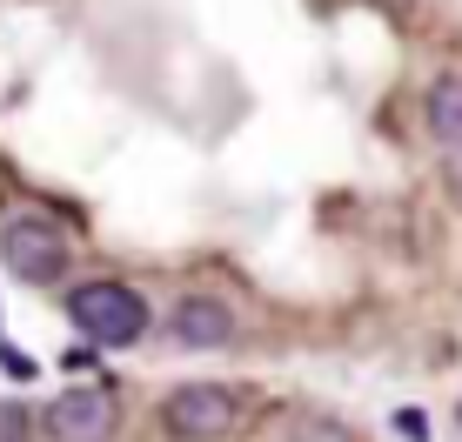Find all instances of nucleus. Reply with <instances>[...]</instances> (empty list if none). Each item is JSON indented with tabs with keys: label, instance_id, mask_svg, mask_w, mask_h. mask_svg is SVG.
Instances as JSON below:
<instances>
[{
	"label": "nucleus",
	"instance_id": "1",
	"mask_svg": "<svg viewBox=\"0 0 462 442\" xmlns=\"http://www.w3.org/2000/svg\"><path fill=\"white\" fill-rule=\"evenodd\" d=\"M68 315L101 349H134V342L148 336V302H141L127 281H81V289L68 295Z\"/></svg>",
	"mask_w": 462,
	"mask_h": 442
},
{
	"label": "nucleus",
	"instance_id": "2",
	"mask_svg": "<svg viewBox=\"0 0 462 442\" xmlns=\"http://www.w3.org/2000/svg\"><path fill=\"white\" fill-rule=\"evenodd\" d=\"M68 255H74L68 228L47 221V215H14L7 228H0V262L21 281H54L60 268H68Z\"/></svg>",
	"mask_w": 462,
	"mask_h": 442
},
{
	"label": "nucleus",
	"instance_id": "3",
	"mask_svg": "<svg viewBox=\"0 0 462 442\" xmlns=\"http://www.w3.org/2000/svg\"><path fill=\"white\" fill-rule=\"evenodd\" d=\"M162 422H168L174 442H221V436H235V422H242V402H235V389H221V382H181L168 396Z\"/></svg>",
	"mask_w": 462,
	"mask_h": 442
},
{
	"label": "nucleus",
	"instance_id": "4",
	"mask_svg": "<svg viewBox=\"0 0 462 442\" xmlns=\"http://www.w3.org/2000/svg\"><path fill=\"white\" fill-rule=\"evenodd\" d=\"M115 422H121V402H115L107 382L101 389H68V396L47 402V436L54 442H107Z\"/></svg>",
	"mask_w": 462,
	"mask_h": 442
},
{
	"label": "nucleus",
	"instance_id": "5",
	"mask_svg": "<svg viewBox=\"0 0 462 442\" xmlns=\"http://www.w3.org/2000/svg\"><path fill=\"white\" fill-rule=\"evenodd\" d=\"M174 342H181V349H228V342H235L228 302H215V295H188V302L174 308Z\"/></svg>",
	"mask_w": 462,
	"mask_h": 442
},
{
	"label": "nucleus",
	"instance_id": "6",
	"mask_svg": "<svg viewBox=\"0 0 462 442\" xmlns=\"http://www.w3.org/2000/svg\"><path fill=\"white\" fill-rule=\"evenodd\" d=\"M429 134L442 141V154H462V74H442L429 87Z\"/></svg>",
	"mask_w": 462,
	"mask_h": 442
},
{
	"label": "nucleus",
	"instance_id": "7",
	"mask_svg": "<svg viewBox=\"0 0 462 442\" xmlns=\"http://www.w3.org/2000/svg\"><path fill=\"white\" fill-rule=\"evenodd\" d=\"M27 429H34V416L21 402H0V442H27Z\"/></svg>",
	"mask_w": 462,
	"mask_h": 442
},
{
	"label": "nucleus",
	"instance_id": "8",
	"mask_svg": "<svg viewBox=\"0 0 462 442\" xmlns=\"http://www.w3.org/2000/svg\"><path fill=\"white\" fill-rule=\"evenodd\" d=\"M395 429H402L409 442H429V416H416V409H402V416H395Z\"/></svg>",
	"mask_w": 462,
	"mask_h": 442
},
{
	"label": "nucleus",
	"instance_id": "9",
	"mask_svg": "<svg viewBox=\"0 0 462 442\" xmlns=\"http://www.w3.org/2000/svg\"><path fill=\"white\" fill-rule=\"evenodd\" d=\"M456 422H462V409H456Z\"/></svg>",
	"mask_w": 462,
	"mask_h": 442
}]
</instances>
